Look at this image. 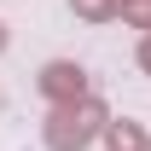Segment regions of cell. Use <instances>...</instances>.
Returning a JSON list of instances; mask_svg holds the SVG:
<instances>
[{"mask_svg":"<svg viewBox=\"0 0 151 151\" xmlns=\"http://www.w3.org/2000/svg\"><path fill=\"white\" fill-rule=\"evenodd\" d=\"M70 12L81 23H116L122 18V0H70Z\"/></svg>","mask_w":151,"mask_h":151,"instance_id":"obj_4","label":"cell"},{"mask_svg":"<svg viewBox=\"0 0 151 151\" xmlns=\"http://www.w3.org/2000/svg\"><path fill=\"white\" fill-rule=\"evenodd\" d=\"M105 128H111V105L99 93H81V99H70V105H52V111H47L41 145L47 151H87L93 139H105Z\"/></svg>","mask_w":151,"mask_h":151,"instance_id":"obj_1","label":"cell"},{"mask_svg":"<svg viewBox=\"0 0 151 151\" xmlns=\"http://www.w3.org/2000/svg\"><path fill=\"white\" fill-rule=\"evenodd\" d=\"M134 58H139V70L151 76V29H145V41H139V52H134Z\"/></svg>","mask_w":151,"mask_h":151,"instance_id":"obj_6","label":"cell"},{"mask_svg":"<svg viewBox=\"0 0 151 151\" xmlns=\"http://www.w3.org/2000/svg\"><path fill=\"white\" fill-rule=\"evenodd\" d=\"M122 23H134V29H151V0H122Z\"/></svg>","mask_w":151,"mask_h":151,"instance_id":"obj_5","label":"cell"},{"mask_svg":"<svg viewBox=\"0 0 151 151\" xmlns=\"http://www.w3.org/2000/svg\"><path fill=\"white\" fill-rule=\"evenodd\" d=\"M0 52H6V23H0Z\"/></svg>","mask_w":151,"mask_h":151,"instance_id":"obj_7","label":"cell"},{"mask_svg":"<svg viewBox=\"0 0 151 151\" xmlns=\"http://www.w3.org/2000/svg\"><path fill=\"white\" fill-rule=\"evenodd\" d=\"M105 151H151V139H145V122H116L111 116V128H105Z\"/></svg>","mask_w":151,"mask_h":151,"instance_id":"obj_3","label":"cell"},{"mask_svg":"<svg viewBox=\"0 0 151 151\" xmlns=\"http://www.w3.org/2000/svg\"><path fill=\"white\" fill-rule=\"evenodd\" d=\"M35 87L52 105H70V99H81V93H93L87 87V70L76 64V58H52V64H41V76H35Z\"/></svg>","mask_w":151,"mask_h":151,"instance_id":"obj_2","label":"cell"}]
</instances>
